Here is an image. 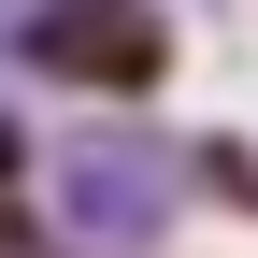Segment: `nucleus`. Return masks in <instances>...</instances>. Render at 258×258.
I'll return each instance as SVG.
<instances>
[{
  "label": "nucleus",
  "mask_w": 258,
  "mask_h": 258,
  "mask_svg": "<svg viewBox=\"0 0 258 258\" xmlns=\"http://www.w3.org/2000/svg\"><path fill=\"white\" fill-rule=\"evenodd\" d=\"M29 57L72 72V86H158L172 72V29H158L144 0H43V15H29Z\"/></svg>",
  "instance_id": "1"
}]
</instances>
